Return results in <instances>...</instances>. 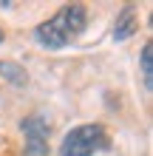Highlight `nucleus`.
<instances>
[{
	"label": "nucleus",
	"instance_id": "f257e3e1",
	"mask_svg": "<svg viewBox=\"0 0 153 156\" xmlns=\"http://www.w3.org/2000/svg\"><path fill=\"white\" fill-rule=\"evenodd\" d=\"M85 26H88L85 6L71 3V6H62L60 12H54L46 23H40L34 29V37L46 48H65L68 43H74L85 31Z\"/></svg>",
	"mask_w": 153,
	"mask_h": 156
},
{
	"label": "nucleus",
	"instance_id": "f03ea898",
	"mask_svg": "<svg viewBox=\"0 0 153 156\" xmlns=\"http://www.w3.org/2000/svg\"><path fill=\"white\" fill-rule=\"evenodd\" d=\"M105 148H111V136L99 122L91 125H77L62 136L60 142V156H94Z\"/></svg>",
	"mask_w": 153,
	"mask_h": 156
},
{
	"label": "nucleus",
	"instance_id": "7ed1b4c3",
	"mask_svg": "<svg viewBox=\"0 0 153 156\" xmlns=\"http://www.w3.org/2000/svg\"><path fill=\"white\" fill-rule=\"evenodd\" d=\"M23 131L29 136V148H31V156H43L46 151V136H48V125L43 122L40 116H31L23 122Z\"/></svg>",
	"mask_w": 153,
	"mask_h": 156
},
{
	"label": "nucleus",
	"instance_id": "20e7f679",
	"mask_svg": "<svg viewBox=\"0 0 153 156\" xmlns=\"http://www.w3.org/2000/svg\"><path fill=\"white\" fill-rule=\"evenodd\" d=\"M136 29H139V17H136V12H133V6H128L119 14V20H116L113 40H128L130 34H136Z\"/></svg>",
	"mask_w": 153,
	"mask_h": 156
},
{
	"label": "nucleus",
	"instance_id": "39448f33",
	"mask_svg": "<svg viewBox=\"0 0 153 156\" xmlns=\"http://www.w3.org/2000/svg\"><path fill=\"white\" fill-rule=\"evenodd\" d=\"M153 45L148 43L145 48H142V77H145V85H148V91L153 88Z\"/></svg>",
	"mask_w": 153,
	"mask_h": 156
},
{
	"label": "nucleus",
	"instance_id": "423d86ee",
	"mask_svg": "<svg viewBox=\"0 0 153 156\" xmlns=\"http://www.w3.org/2000/svg\"><path fill=\"white\" fill-rule=\"evenodd\" d=\"M0 74H6L9 80H14V82H26V74H20V68L12 66V62H0Z\"/></svg>",
	"mask_w": 153,
	"mask_h": 156
},
{
	"label": "nucleus",
	"instance_id": "0eeeda50",
	"mask_svg": "<svg viewBox=\"0 0 153 156\" xmlns=\"http://www.w3.org/2000/svg\"><path fill=\"white\" fill-rule=\"evenodd\" d=\"M0 43H3V29H0Z\"/></svg>",
	"mask_w": 153,
	"mask_h": 156
}]
</instances>
